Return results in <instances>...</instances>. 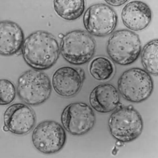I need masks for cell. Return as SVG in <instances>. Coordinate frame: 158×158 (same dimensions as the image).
Here are the masks:
<instances>
[{"label": "cell", "instance_id": "6da1fadb", "mask_svg": "<svg viewBox=\"0 0 158 158\" xmlns=\"http://www.w3.org/2000/svg\"><path fill=\"white\" fill-rule=\"evenodd\" d=\"M21 53L31 68L45 70L56 64L60 54V46L53 34L38 30L25 38Z\"/></svg>", "mask_w": 158, "mask_h": 158}, {"label": "cell", "instance_id": "7a4b0ae2", "mask_svg": "<svg viewBox=\"0 0 158 158\" xmlns=\"http://www.w3.org/2000/svg\"><path fill=\"white\" fill-rule=\"evenodd\" d=\"M110 132L114 139L127 143L137 139L143 130V121L132 105L118 107L108 121Z\"/></svg>", "mask_w": 158, "mask_h": 158}, {"label": "cell", "instance_id": "3957f363", "mask_svg": "<svg viewBox=\"0 0 158 158\" xmlns=\"http://www.w3.org/2000/svg\"><path fill=\"white\" fill-rule=\"evenodd\" d=\"M96 49L94 38L85 30H72L61 38L60 53L70 64H86L93 58Z\"/></svg>", "mask_w": 158, "mask_h": 158}, {"label": "cell", "instance_id": "277c9868", "mask_svg": "<svg viewBox=\"0 0 158 158\" xmlns=\"http://www.w3.org/2000/svg\"><path fill=\"white\" fill-rule=\"evenodd\" d=\"M52 90V83L48 75L40 70H27L18 79V96L29 105L37 106L45 102L50 98Z\"/></svg>", "mask_w": 158, "mask_h": 158}, {"label": "cell", "instance_id": "5b68a950", "mask_svg": "<svg viewBox=\"0 0 158 158\" xmlns=\"http://www.w3.org/2000/svg\"><path fill=\"white\" fill-rule=\"evenodd\" d=\"M111 60L121 66H127L138 60L142 43L138 34L127 29L115 31L110 37L106 47Z\"/></svg>", "mask_w": 158, "mask_h": 158}, {"label": "cell", "instance_id": "8992f818", "mask_svg": "<svg viewBox=\"0 0 158 158\" xmlns=\"http://www.w3.org/2000/svg\"><path fill=\"white\" fill-rule=\"evenodd\" d=\"M118 89L123 98L132 103H140L150 97L154 82L150 74L140 68L126 70L118 81Z\"/></svg>", "mask_w": 158, "mask_h": 158}, {"label": "cell", "instance_id": "52a82bcc", "mask_svg": "<svg viewBox=\"0 0 158 158\" xmlns=\"http://www.w3.org/2000/svg\"><path fill=\"white\" fill-rule=\"evenodd\" d=\"M32 142L35 148L45 154H53L60 151L66 142L64 127L54 121H44L34 128Z\"/></svg>", "mask_w": 158, "mask_h": 158}, {"label": "cell", "instance_id": "ba28073f", "mask_svg": "<svg viewBox=\"0 0 158 158\" xmlns=\"http://www.w3.org/2000/svg\"><path fill=\"white\" fill-rule=\"evenodd\" d=\"M61 123L66 131L73 135L86 134L94 127L96 117L93 108L86 103L74 102L62 111Z\"/></svg>", "mask_w": 158, "mask_h": 158}, {"label": "cell", "instance_id": "9c48e42d", "mask_svg": "<svg viewBox=\"0 0 158 158\" xmlns=\"http://www.w3.org/2000/svg\"><path fill=\"white\" fill-rule=\"evenodd\" d=\"M117 21L115 11L105 4L91 5L83 15V24L87 31L96 37H105L111 34L117 27Z\"/></svg>", "mask_w": 158, "mask_h": 158}, {"label": "cell", "instance_id": "30bf717a", "mask_svg": "<svg viewBox=\"0 0 158 158\" xmlns=\"http://www.w3.org/2000/svg\"><path fill=\"white\" fill-rule=\"evenodd\" d=\"M85 79L82 69L64 66L53 73L52 86L56 94L64 98H72L81 90Z\"/></svg>", "mask_w": 158, "mask_h": 158}, {"label": "cell", "instance_id": "8fae6325", "mask_svg": "<svg viewBox=\"0 0 158 158\" xmlns=\"http://www.w3.org/2000/svg\"><path fill=\"white\" fill-rule=\"evenodd\" d=\"M4 126L13 134L23 135L33 130L36 123L34 110L21 103L11 105L4 114Z\"/></svg>", "mask_w": 158, "mask_h": 158}, {"label": "cell", "instance_id": "7c38bea8", "mask_svg": "<svg viewBox=\"0 0 158 158\" xmlns=\"http://www.w3.org/2000/svg\"><path fill=\"white\" fill-rule=\"evenodd\" d=\"M152 14L147 4L140 1H132L125 5L121 13L124 25L130 30L140 31L150 25Z\"/></svg>", "mask_w": 158, "mask_h": 158}, {"label": "cell", "instance_id": "4fadbf2b", "mask_svg": "<svg viewBox=\"0 0 158 158\" xmlns=\"http://www.w3.org/2000/svg\"><path fill=\"white\" fill-rule=\"evenodd\" d=\"M118 90L113 85L104 83L95 87L89 95L91 107L101 113H110L120 105Z\"/></svg>", "mask_w": 158, "mask_h": 158}, {"label": "cell", "instance_id": "5bb4252c", "mask_svg": "<svg viewBox=\"0 0 158 158\" xmlns=\"http://www.w3.org/2000/svg\"><path fill=\"white\" fill-rule=\"evenodd\" d=\"M25 37L23 29L17 23L10 21L0 23V54L11 56L22 49Z\"/></svg>", "mask_w": 158, "mask_h": 158}, {"label": "cell", "instance_id": "9a60e30c", "mask_svg": "<svg viewBox=\"0 0 158 158\" xmlns=\"http://www.w3.org/2000/svg\"><path fill=\"white\" fill-rule=\"evenodd\" d=\"M54 10L60 18L66 21H74L83 15L85 8L83 0H55Z\"/></svg>", "mask_w": 158, "mask_h": 158}, {"label": "cell", "instance_id": "2e32d148", "mask_svg": "<svg viewBox=\"0 0 158 158\" xmlns=\"http://www.w3.org/2000/svg\"><path fill=\"white\" fill-rule=\"evenodd\" d=\"M89 72L94 79L107 81L111 79L115 72L113 62L105 56L95 57L89 64Z\"/></svg>", "mask_w": 158, "mask_h": 158}, {"label": "cell", "instance_id": "e0dca14e", "mask_svg": "<svg viewBox=\"0 0 158 158\" xmlns=\"http://www.w3.org/2000/svg\"><path fill=\"white\" fill-rule=\"evenodd\" d=\"M158 39L148 42L140 53L142 64L145 71L155 76L158 74Z\"/></svg>", "mask_w": 158, "mask_h": 158}, {"label": "cell", "instance_id": "ac0fdd59", "mask_svg": "<svg viewBox=\"0 0 158 158\" xmlns=\"http://www.w3.org/2000/svg\"><path fill=\"white\" fill-rule=\"evenodd\" d=\"M16 90L13 82L8 79L0 80V105H7L15 99Z\"/></svg>", "mask_w": 158, "mask_h": 158}, {"label": "cell", "instance_id": "d6986e66", "mask_svg": "<svg viewBox=\"0 0 158 158\" xmlns=\"http://www.w3.org/2000/svg\"><path fill=\"white\" fill-rule=\"evenodd\" d=\"M105 1L107 4H109L111 6H121V5H122L125 4L126 2H127V0H126V1L125 0H123V1H121V0H119V1H108V0H106Z\"/></svg>", "mask_w": 158, "mask_h": 158}, {"label": "cell", "instance_id": "ffe728a7", "mask_svg": "<svg viewBox=\"0 0 158 158\" xmlns=\"http://www.w3.org/2000/svg\"><path fill=\"white\" fill-rule=\"evenodd\" d=\"M3 130H4L5 131H9L8 127L6 126H4V127H3Z\"/></svg>", "mask_w": 158, "mask_h": 158}]
</instances>
